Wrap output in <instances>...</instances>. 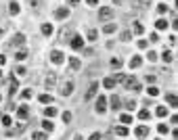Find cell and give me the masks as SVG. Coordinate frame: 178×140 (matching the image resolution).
<instances>
[{
    "mask_svg": "<svg viewBox=\"0 0 178 140\" xmlns=\"http://www.w3.org/2000/svg\"><path fill=\"white\" fill-rule=\"evenodd\" d=\"M122 86H124L126 90H134V92H138V90H140V84L136 82V78H134V75H130V78H124Z\"/></svg>",
    "mask_w": 178,
    "mask_h": 140,
    "instance_id": "1",
    "label": "cell"
},
{
    "mask_svg": "<svg viewBox=\"0 0 178 140\" xmlns=\"http://www.w3.org/2000/svg\"><path fill=\"white\" fill-rule=\"evenodd\" d=\"M67 42L71 44L73 50H82V48H84V40H82V36H78V34H76V36H71Z\"/></svg>",
    "mask_w": 178,
    "mask_h": 140,
    "instance_id": "2",
    "label": "cell"
},
{
    "mask_svg": "<svg viewBox=\"0 0 178 140\" xmlns=\"http://www.w3.org/2000/svg\"><path fill=\"white\" fill-rule=\"evenodd\" d=\"M25 130V123H15V126H11L8 130H6V136H17V134H21Z\"/></svg>",
    "mask_w": 178,
    "mask_h": 140,
    "instance_id": "3",
    "label": "cell"
},
{
    "mask_svg": "<svg viewBox=\"0 0 178 140\" xmlns=\"http://www.w3.org/2000/svg\"><path fill=\"white\" fill-rule=\"evenodd\" d=\"M50 61H52L55 65H61V63L65 61V54H63L61 50H52V52H50Z\"/></svg>",
    "mask_w": 178,
    "mask_h": 140,
    "instance_id": "4",
    "label": "cell"
},
{
    "mask_svg": "<svg viewBox=\"0 0 178 140\" xmlns=\"http://www.w3.org/2000/svg\"><path fill=\"white\" fill-rule=\"evenodd\" d=\"M55 84H57V73L48 71V75H46V90H55Z\"/></svg>",
    "mask_w": 178,
    "mask_h": 140,
    "instance_id": "5",
    "label": "cell"
},
{
    "mask_svg": "<svg viewBox=\"0 0 178 140\" xmlns=\"http://www.w3.org/2000/svg\"><path fill=\"white\" fill-rule=\"evenodd\" d=\"M96 111H98V113H105V111H107V98H105V96H98V100H96Z\"/></svg>",
    "mask_w": 178,
    "mask_h": 140,
    "instance_id": "6",
    "label": "cell"
},
{
    "mask_svg": "<svg viewBox=\"0 0 178 140\" xmlns=\"http://www.w3.org/2000/svg\"><path fill=\"white\" fill-rule=\"evenodd\" d=\"M27 115H30V109H27V105H23V107H19V109H17V117H19L21 121H25V119H27Z\"/></svg>",
    "mask_w": 178,
    "mask_h": 140,
    "instance_id": "7",
    "label": "cell"
},
{
    "mask_svg": "<svg viewBox=\"0 0 178 140\" xmlns=\"http://www.w3.org/2000/svg\"><path fill=\"white\" fill-rule=\"evenodd\" d=\"M109 102H111V109H115V111H117V109H122V98H120L117 94H113V96L109 98Z\"/></svg>",
    "mask_w": 178,
    "mask_h": 140,
    "instance_id": "8",
    "label": "cell"
},
{
    "mask_svg": "<svg viewBox=\"0 0 178 140\" xmlns=\"http://www.w3.org/2000/svg\"><path fill=\"white\" fill-rule=\"evenodd\" d=\"M55 17H57V19H67V17H69V8H65V6H63V8H57V11H55Z\"/></svg>",
    "mask_w": 178,
    "mask_h": 140,
    "instance_id": "9",
    "label": "cell"
},
{
    "mask_svg": "<svg viewBox=\"0 0 178 140\" xmlns=\"http://www.w3.org/2000/svg\"><path fill=\"white\" fill-rule=\"evenodd\" d=\"M23 44H25V36L23 34H17L13 38V42H11V46H23Z\"/></svg>",
    "mask_w": 178,
    "mask_h": 140,
    "instance_id": "10",
    "label": "cell"
},
{
    "mask_svg": "<svg viewBox=\"0 0 178 140\" xmlns=\"http://www.w3.org/2000/svg\"><path fill=\"white\" fill-rule=\"evenodd\" d=\"M98 15H101V19H111V17H113V11H111L109 6H103Z\"/></svg>",
    "mask_w": 178,
    "mask_h": 140,
    "instance_id": "11",
    "label": "cell"
},
{
    "mask_svg": "<svg viewBox=\"0 0 178 140\" xmlns=\"http://www.w3.org/2000/svg\"><path fill=\"white\" fill-rule=\"evenodd\" d=\"M134 134H136L138 138H145V136L149 134V128H147V126H138V128L134 130Z\"/></svg>",
    "mask_w": 178,
    "mask_h": 140,
    "instance_id": "12",
    "label": "cell"
},
{
    "mask_svg": "<svg viewBox=\"0 0 178 140\" xmlns=\"http://www.w3.org/2000/svg\"><path fill=\"white\" fill-rule=\"evenodd\" d=\"M96 90H98V84H96V82H92V86H90L88 92H86V100H90V98L96 94Z\"/></svg>",
    "mask_w": 178,
    "mask_h": 140,
    "instance_id": "13",
    "label": "cell"
},
{
    "mask_svg": "<svg viewBox=\"0 0 178 140\" xmlns=\"http://www.w3.org/2000/svg\"><path fill=\"white\" fill-rule=\"evenodd\" d=\"M71 92H73V84H71V82H65V86H63L61 94H63V96H69Z\"/></svg>",
    "mask_w": 178,
    "mask_h": 140,
    "instance_id": "14",
    "label": "cell"
},
{
    "mask_svg": "<svg viewBox=\"0 0 178 140\" xmlns=\"http://www.w3.org/2000/svg\"><path fill=\"white\" fill-rule=\"evenodd\" d=\"M115 134L122 136V138H126V136H128V126H117V128H115Z\"/></svg>",
    "mask_w": 178,
    "mask_h": 140,
    "instance_id": "15",
    "label": "cell"
},
{
    "mask_svg": "<svg viewBox=\"0 0 178 140\" xmlns=\"http://www.w3.org/2000/svg\"><path fill=\"white\" fill-rule=\"evenodd\" d=\"M19 11H21L19 2H11V4H8V13H11V15H17Z\"/></svg>",
    "mask_w": 178,
    "mask_h": 140,
    "instance_id": "16",
    "label": "cell"
},
{
    "mask_svg": "<svg viewBox=\"0 0 178 140\" xmlns=\"http://www.w3.org/2000/svg\"><path fill=\"white\" fill-rule=\"evenodd\" d=\"M168 25H170V23H168L166 19H157V23H155V27H157L159 32H164V29H168Z\"/></svg>",
    "mask_w": 178,
    "mask_h": 140,
    "instance_id": "17",
    "label": "cell"
},
{
    "mask_svg": "<svg viewBox=\"0 0 178 140\" xmlns=\"http://www.w3.org/2000/svg\"><path fill=\"white\" fill-rule=\"evenodd\" d=\"M67 38H69V27H63V29L59 32V40H61V42H67Z\"/></svg>",
    "mask_w": 178,
    "mask_h": 140,
    "instance_id": "18",
    "label": "cell"
},
{
    "mask_svg": "<svg viewBox=\"0 0 178 140\" xmlns=\"http://www.w3.org/2000/svg\"><path fill=\"white\" fill-rule=\"evenodd\" d=\"M69 67H71V71H78V69H80V59L71 56V59H69Z\"/></svg>",
    "mask_w": 178,
    "mask_h": 140,
    "instance_id": "19",
    "label": "cell"
},
{
    "mask_svg": "<svg viewBox=\"0 0 178 140\" xmlns=\"http://www.w3.org/2000/svg\"><path fill=\"white\" fill-rule=\"evenodd\" d=\"M8 82H11V90H8V92H11V94H15V92H17V88H19V84H17L15 75H11V78H8Z\"/></svg>",
    "mask_w": 178,
    "mask_h": 140,
    "instance_id": "20",
    "label": "cell"
},
{
    "mask_svg": "<svg viewBox=\"0 0 178 140\" xmlns=\"http://www.w3.org/2000/svg\"><path fill=\"white\" fill-rule=\"evenodd\" d=\"M103 86H105L107 90H111V88L115 86V80H113V78H105V80H103Z\"/></svg>",
    "mask_w": 178,
    "mask_h": 140,
    "instance_id": "21",
    "label": "cell"
},
{
    "mask_svg": "<svg viewBox=\"0 0 178 140\" xmlns=\"http://www.w3.org/2000/svg\"><path fill=\"white\" fill-rule=\"evenodd\" d=\"M149 117H151V113H149L147 109H140V111H138V119H140V121H147Z\"/></svg>",
    "mask_w": 178,
    "mask_h": 140,
    "instance_id": "22",
    "label": "cell"
},
{
    "mask_svg": "<svg viewBox=\"0 0 178 140\" xmlns=\"http://www.w3.org/2000/svg\"><path fill=\"white\" fill-rule=\"evenodd\" d=\"M115 29H117V27H115V23H107V25H105V27H103V32H105V34H107V36H109V34H113V32H115Z\"/></svg>",
    "mask_w": 178,
    "mask_h": 140,
    "instance_id": "23",
    "label": "cell"
},
{
    "mask_svg": "<svg viewBox=\"0 0 178 140\" xmlns=\"http://www.w3.org/2000/svg\"><path fill=\"white\" fill-rule=\"evenodd\" d=\"M132 32H134V34H138V36H140V34H145L142 23H138V21H136V23H134V27H132Z\"/></svg>",
    "mask_w": 178,
    "mask_h": 140,
    "instance_id": "24",
    "label": "cell"
},
{
    "mask_svg": "<svg viewBox=\"0 0 178 140\" xmlns=\"http://www.w3.org/2000/svg\"><path fill=\"white\" fill-rule=\"evenodd\" d=\"M42 34H44V36H50V34H52V25H50V23H42Z\"/></svg>",
    "mask_w": 178,
    "mask_h": 140,
    "instance_id": "25",
    "label": "cell"
},
{
    "mask_svg": "<svg viewBox=\"0 0 178 140\" xmlns=\"http://www.w3.org/2000/svg\"><path fill=\"white\" fill-rule=\"evenodd\" d=\"M155 115H157V117H166V115H168V109H166V107H157V109H155Z\"/></svg>",
    "mask_w": 178,
    "mask_h": 140,
    "instance_id": "26",
    "label": "cell"
},
{
    "mask_svg": "<svg viewBox=\"0 0 178 140\" xmlns=\"http://www.w3.org/2000/svg\"><path fill=\"white\" fill-rule=\"evenodd\" d=\"M86 36H88V40H90V42H94V40H96V36H98V32L90 27V29H88V34H86Z\"/></svg>",
    "mask_w": 178,
    "mask_h": 140,
    "instance_id": "27",
    "label": "cell"
},
{
    "mask_svg": "<svg viewBox=\"0 0 178 140\" xmlns=\"http://www.w3.org/2000/svg\"><path fill=\"white\" fill-rule=\"evenodd\" d=\"M40 102H42V105L52 102V96H50V94H40Z\"/></svg>",
    "mask_w": 178,
    "mask_h": 140,
    "instance_id": "28",
    "label": "cell"
},
{
    "mask_svg": "<svg viewBox=\"0 0 178 140\" xmlns=\"http://www.w3.org/2000/svg\"><path fill=\"white\" fill-rule=\"evenodd\" d=\"M32 140H46V134L44 132H34V134H32Z\"/></svg>",
    "mask_w": 178,
    "mask_h": 140,
    "instance_id": "29",
    "label": "cell"
},
{
    "mask_svg": "<svg viewBox=\"0 0 178 140\" xmlns=\"http://www.w3.org/2000/svg\"><path fill=\"white\" fill-rule=\"evenodd\" d=\"M44 115H46V117H52V115H57V109H55V107H46V109H44Z\"/></svg>",
    "mask_w": 178,
    "mask_h": 140,
    "instance_id": "30",
    "label": "cell"
},
{
    "mask_svg": "<svg viewBox=\"0 0 178 140\" xmlns=\"http://www.w3.org/2000/svg\"><path fill=\"white\" fill-rule=\"evenodd\" d=\"M42 128H44L46 132H50L55 126H52V121H50V119H44V121H42Z\"/></svg>",
    "mask_w": 178,
    "mask_h": 140,
    "instance_id": "31",
    "label": "cell"
},
{
    "mask_svg": "<svg viewBox=\"0 0 178 140\" xmlns=\"http://www.w3.org/2000/svg\"><path fill=\"white\" fill-rule=\"evenodd\" d=\"M166 100H168V105H170V107H174V109H176V96H174V94H168V98H166Z\"/></svg>",
    "mask_w": 178,
    "mask_h": 140,
    "instance_id": "32",
    "label": "cell"
},
{
    "mask_svg": "<svg viewBox=\"0 0 178 140\" xmlns=\"http://www.w3.org/2000/svg\"><path fill=\"white\" fill-rule=\"evenodd\" d=\"M0 119H2V123H4L6 128H11V123H13V119H11V115H2Z\"/></svg>",
    "mask_w": 178,
    "mask_h": 140,
    "instance_id": "33",
    "label": "cell"
},
{
    "mask_svg": "<svg viewBox=\"0 0 178 140\" xmlns=\"http://www.w3.org/2000/svg\"><path fill=\"white\" fill-rule=\"evenodd\" d=\"M147 92H149V96H157V94H159V88H155V86H149V88H147Z\"/></svg>",
    "mask_w": 178,
    "mask_h": 140,
    "instance_id": "34",
    "label": "cell"
},
{
    "mask_svg": "<svg viewBox=\"0 0 178 140\" xmlns=\"http://www.w3.org/2000/svg\"><path fill=\"white\" fill-rule=\"evenodd\" d=\"M25 56H27V50H19V52L15 54V59H17V61H23Z\"/></svg>",
    "mask_w": 178,
    "mask_h": 140,
    "instance_id": "35",
    "label": "cell"
},
{
    "mask_svg": "<svg viewBox=\"0 0 178 140\" xmlns=\"http://www.w3.org/2000/svg\"><path fill=\"white\" fill-rule=\"evenodd\" d=\"M161 59H164V61H166V63H170V61H172V59H174V56H172V52H170V50H166V52H164V54H161Z\"/></svg>",
    "mask_w": 178,
    "mask_h": 140,
    "instance_id": "36",
    "label": "cell"
},
{
    "mask_svg": "<svg viewBox=\"0 0 178 140\" xmlns=\"http://www.w3.org/2000/svg\"><path fill=\"white\" fill-rule=\"evenodd\" d=\"M120 121H122V123H126V126H128V123H132V117H130V115H126V113H124V115H122V117H120Z\"/></svg>",
    "mask_w": 178,
    "mask_h": 140,
    "instance_id": "37",
    "label": "cell"
},
{
    "mask_svg": "<svg viewBox=\"0 0 178 140\" xmlns=\"http://www.w3.org/2000/svg\"><path fill=\"white\" fill-rule=\"evenodd\" d=\"M138 65H140V56H134L132 61H130V67H132V69H136Z\"/></svg>",
    "mask_w": 178,
    "mask_h": 140,
    "instance_id": "38",
    "label": "cell"
},
{
    "mask_svg": "<svg viewBox=\"0 0 178 140\" xmlns=\"http://www.w3.org/2000/svg\"><path fill=\"white\" fill-rule=\"evenodd\" d=\"M157 132H159V134H168V126H166V123H159V126H157Z\"/></svg>",
    "mask_w": 178,
    "mask_h": 140,
    "instance_id": "39",
    "label": "cell"
},
{
    "mask_svg": "<svg viewBox=\"0 0 178 140\" xmlns=\"http://www.w3.org/2000/svg\"><path fill=\"white\" fill-rule=\"evenodd\" d=\"M21 98H23V100H30V98H32V90H23V92H21Z\"/></svg>",
    "mask_w": 178,
    "mask_h": 140,
    "instance_id": "40",
    "label": "cell"
},
{
    "mask_svg": "<svg viewBox=\"0 0 178 140\" xmlns=\"http://www.w3.org/2000/svg\"><path fill=\"white\" fill-rule=\"evenodd\" d=\"M130 38H132V32H122V40L124 42H128Z\"/></svg>",
    "mask_w": 178,
    "mask_h": 140,
    "instance_id": "41",
    "label": "cell"
},
{
    "mask_svg": "<svg viewBox=\"0 0 178 140\" xmlns=\"http://www.w3.org/2000/svg\"><path fill=\"white\" fill-rule=\"evenodd\" d=\"M111 67H122V59H111Z\"/></svg>",
    "mask_w": 178,
    "mask_h": 140,
    "instance_id": "42",
    "label": "cell"
},
{
    "mask_svg": "<svg viewBox=\"0 0 178 140\" xmlns=\"http://www.w3.org/2000/svg\"><path fill=\"white\" fill-rule=\"evenodd\" d=\"M126 109H130V111H132V109H136V102H134L132 98H130V100H126Z\"/></svg>",
    "mask_w": 178,
    "mask_h": 140,
    "instance_id": "43",
    "label": "cell"
},
{
    "mask_svg": "<svg viewBox=\"0 0 178 140\" xmlns=\"http://www.w3.org/2000/svg\"><path fill=\"white\" fill-rule=\"evenodd\" d=\"M63 121H65V123H69V121H71V113H69V111H65V113H63Z\"/></svg>",
    "mask_w": 178,
    "mask_h": 140,
    "instance_id": "44",
    "label": "cell"
},
{
    "mask_svg": "<svg viewBox=\"0 0 178 140\" xmlns=\"http://www.w3.org/2000/svg\"><path fill=\"white\" fill-rule=\"evenodd\" d=\"M166 11H168V4H159V6H157V13H161V15H164Z\"/></svg>",
    "mask_w": 178,
    "mask_h": 140,
    "instance_id": "45",
    "label": "cell"
},
{
    "mask_svg": "<svg viewBox=\"0 0 178 140\" xmlns=\"http://www.w3.org/2000/svg\"><path fill=\"white\" fill-rule=\"evenodd\" d=\"M88 140H101V134H98V132H92L88 136Z\"/></svg>",
    "mask_w": 178,
    "mask_h": 140,
    "instance_id": "46",
    "label": "cell"
},
{
    "mask_svg": "<svg viewBox=\"0 0 178 140\" xmlns=\"http://www.w3.org/2000/svg\"><path fill=\"white\" fill-rule=\"evenodd\" d=\"M147 59H149V61H157V54H155V52H153V50H151V52H149V54H147Z\"/></svg>",
    "mask_w": 178,
    "mask_h": 140,
    "instance_id": "47",
    "label": "cell"
},
{
    "mask_svg": "<svg viewBox=\"0 0 178 140\" xmlns=\"http://www.w3.org/2000/svg\"><path fill=\"white\" fill-rule=\"evenodd\" d=\"M15 73H17V75H25V67H17Z\"/></svg>",
    "mask_w": 178,
    "mask_h": 140,
    "instance_id": "48",
    "label": "cell"
},
{
    "mask_svg": "<svg viewBox=\"0 0 178 140\" xmlns=\"http://www.w3.org/2000/svg\"><path fill=\"white\" fill-rule=\"evenodd\" d=\"M4 29H6V23H4V21H2V19H0V36H2V34H4Z\"/></svg>",
    "mask_w": 178,
    "mask_h": 140,
    "instance_id": "49",
    "label": "cell"
},
{
    "mask_svg": "<svg viewBox=\"0 0 178 140\" xmlns=\"http://www.w3.org/2000/svg\"><path fill=\"white\" fill-rule=\"evenodd\" d=\"M115 82H120V84H122V82H124V73H117V75H115Z\"/></svg>",
    "mask_w": 178,
    "mask_h": 140,
    "instance_id": "50",
    "label": "cell"
},
{
    "mask_svg": "<svg viewBox=\"0 0 178 140\" xmlns=\"http://www.w3.org/2000/svg\"><path fill=\"white\" fill-rule=\"evenodd\" d=\"M138 46H140V48H147V40H138Z\"/></svg>",
    "mask_w": 178,
    "mask_h": 140,
    "instance_id": "51",
    "label": "cell"
},
{
    "mask_svg": "<svg viewBox=\"0 0 178 140\" xmlns=\"http://www.w3.org/2000/svg\"><path fill=\"white\" fill-rule=\"evenodd\" d=\"M4 63H6V56H4V54H0V65H4Z\"/></svg>",
    "mask_w": 178,
    "mask_h": 140,
    "instance_id": "52",
    "label": "cell"
},
{
    "mask_svg": "<svg viewBox=\"0 0 178 140\" xmlns=\"http://www.w3.org/2000/svg\"><path fill=\"white\" fill-rule=\"evenodd\" d=\"M67 2H69V4H71V6H76V4H78V2H80V0H67Z\"/></svg>",
    "mask_w": 178,
    "mask_h": 140,
    "instance_id": "53",
    "label": "cell"
},
{
    "mask_svg": "<svg viewBox=\"0 0 178 140\" xmlns=\"http://www.w3.org/2000/svg\"><path fill=\"white\" fill-rule=\"evenodd\" d=\"M86 2H88L90 6H94V4H96V2H98V0H86Z\"/></svg>",
    "mask_w": 178,
    "mask_h": 140,
    "instance_id": "54",
    "label": "cell"
},
{
    "mask_svg": "<svg viewBox=\"0 0 178 140\" xmlns=\"http://www.w3.org/2000/svg\"><path fill=\"white\" fill-rule=\"evenodd\" d=\"M0 117H2V115H0Z\"/></svg>",
    "mask_w": 178,
    "mask_h": 140,
    "instance_id": "55",
    "label": "cell"
},
{
    "mask_svg": "<svg viewBox=\"0 0 178 140\" xmlns=\"http://www.w3.org/2000/svg\"><path fill=\"white\" fill-rule=\"evenodd\" d=\"M0 73H2V71H0Z\"/></svg>",
    "mask_w": 178,
    "mask_h": 140,
    "instance_id": "56",
    "label": "cell"
}]
</instances>
